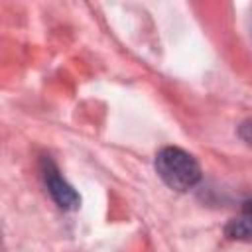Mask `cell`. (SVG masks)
I'll return each mask as SVG.
<instances>
[{
	"label": "cell",
	"mask_w": 252,
	"mask_h": 252,
	"mask_svg": "<svg viewBox=\"0 0 252 252\" xmlns=\"http://www.w3.org/2000/svg\"><path fill=\"white\" fill-rule=\"evenodd\" d=\"M156 171L161 177V181L175 191H187L195 187L201 179V167L197 159L175 146H167L158 152Z\"/></svg>",
	"instance_id": "cell-1"
},
{
	"label": "cell",
	"mask_w": 252,
	"mask_h": 252,
	"mask_svg": "<svg viewBox=\"0 0 252 252\" xmlns=\"http://www.w3.org/2000/svg\"><path fill=\"white\" fill-rule=\"evenodd\" d=\"M41 177H43V183L47 187V193L57 203V207H61L63 211H75L81 205L79 193L63 179L59 167L47 156L41 158Z\"/></svg>",
	"instance_id": "cell-2"
},
{
	"label": "cell",
	"mask_w": 252,
	"mask_h": 252,
	"mask_svg": "<svg viewBox=\"0 0 252 252\" xmlns=\"http://www.w3.org/2000/svg\"><path fill=\"white\" fill-rule=\"evenodd\" d=\"M226 236L234 240H252V201L242 205V215L226 224Z\"/></svg>",
	"instance_id": "cell-3"
},
{
	"label": "cell",
	"mask_w": 252,
	"mask_h": 252,
	"mask_svg": "<svg viewBox=\"0 0 252 252\" xmlns=\"http://www.w3.org/2000/svg\"><path fill=\"white\" fill-rule=\"evenodd\" d=\"M238 134H240V138H242L248 146H252V120L242 122L240 128H238Z\"/></svg>",
	"instance_id": "cell-4"
}]
</instances>
